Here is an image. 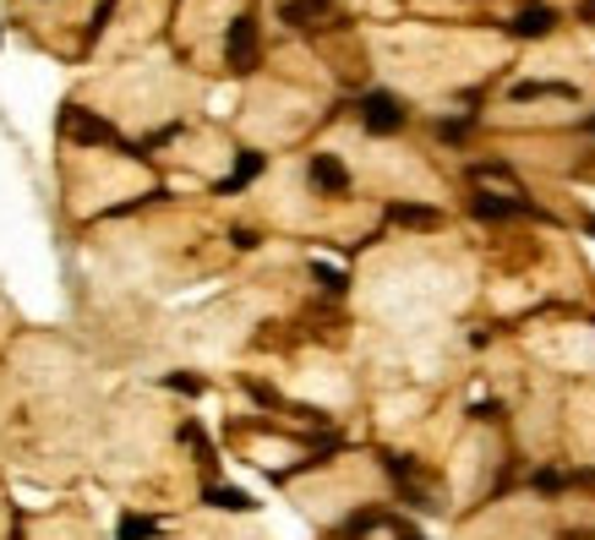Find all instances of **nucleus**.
I'll return each mask as SVG.
<instances>
[{
	"mask_svg": "<svg viewBox=\"0 0 595 540\" xmlns=\"http://www.w3.org/2000/svg\"><path fill=\"white\" fill-rule=\"evenodd\" d=\"M404 121H410V110H404L393 94H366V99H361V126H366L372 137H393Z\"/></svg>",
	"mask_w": 595,
	"mask_h": 540,
	"instance_id": "1",
	"label": "nucleus"
},
{
	"mask_svg": "<svg viewBox=\"0 0 595 540\" xmlns=\"http://www.w3.org/2000/svg\"><path fill=\"white\" fill-rule=\"evenodd\" d=\"M224 50H230V66H235V72H252V66H257V23H252V17L230 23Z\"/></svg>",
	"mask_w": 595,
	"mask_h": 540,
	"instance_id": "2",
	"label": "nucleus"
},
{
	"mask_svg": "<svg viewBox=\"0 0 595 540\" xmlns=\"http://www.w3.org/2000/svg\"><path fill=\"white\" fill-rule=\"evenodd\" d=\"M470 208H475V219H486V224H502V219H524V213H535L530 202H519V197H497V192H481Z\"/></svg>",
	"mask_w": 595,
	"mask_h": 540,
	"instance_id": "3",
	"label": "nucleus"
},
{
	"mask_svg": "<svg viewBox=\"0 0 595 540\" xmlns=\"http://www.w3.org/2000/svg\"><path fill=\"white\" fill-rule=\"evenodd\" d=\"M61 126H66V132H72L77 143H116V132H110V126H105L99 115H88V110H77V105H72L66 115H61Z\"/></svg>",
	"mask_w": 595,
	"mask_h": 540,
	"instance_id": "4",
	"label": "nucleus"
},
{
	"mask_svg": "<svg viewBox=\"0 0 595 540\" xmlns=\"http://www.w3.org/2000/svg\"><path fill=\"white\" fill-rule=\"evenodd\" d=\"M306 175H312V186H317V192H333V197H339V192H350V175H344V164H339L333 154H317Z\"/></svg>",
	"mask_w": 595,
	"mask_h": 540,
	"instance_id": "5",
	"label": "nucleus"
},
{
	"mask_svg": "<svg viewBox=\"0 0 595 540\" xmlns=\"http://www.w3.org/2000/svg\"><path fill=\"white\" fill-rule=\"evenodd\" d=\"M551 28H557V12H551V7H530V12L513 17V34H519V39H546Z\"/></svg>",
	"mask_w": 595,
	"mask_h": 540,
	"instance_id": "6",
	"label": "nucleus"
},
{
	"mask_svg": "<svg viewBox=\"0 0 595 540\" xmlns=\"http://www.w3.org/2000/svg\"><path fill=\"white\" fill-rule=\"evenodd\" d=\"M263 164H268L263 154H241V159H235V170H230V181H219V197H235L241 186H252V181L263 175Z\"/></svg>",
	"mask_w": 595,
	"mask_h": 540,
	"instance_id": "7",
	"label": "nucleus"
},
{
	"mask_svg": "<svg viewBox=\"0 0 595 540\" xmlns=\"http://www.w3.org/2000/svg\"><path fill=\"white\" fill-rule=\"evenodd\" d=\"M388 219H393V224H415V230L442 224V213H437V208H426V202H393V208H388Z\"/></svg>",
	"mask_w": 595,
	"mask_h": 540,
	"instance_id": "8",
	"label": "nucleus"
},
{
	"mask_svg": "<svg viewBox=\"0 0 595 540\" xmlns=\"http://www.w3.org/2000/svg\"><path fill=\"white\" fill-rule=\"evenodd\" d=\"M333 12V0H290V7H284V23L290 28H312L317 17H328Z\"/></svg>",
	"mask_w": 595,
	"mask_h": 540,
	"instance_id": "9",
	"label": "nucleus"
},
{
	"mask_svg": "<svg viewBox=\"0 0 595 540\" xmlns=\"http://www.w3.org/2000/svg\"><path fill=\"white\" fill-rule=\"evenodd\" d=\"M208 502L224 507V513H252V496L241 486H208Z\"/></svg>",
	"mask_w": 595,
	"mask_h": 540,
	"instance_id": "10",
	"label": "nucleus"
},
{
	"mask_svg": "<svg viewBox=\"0 0 595 540\" xmlns=\"http://www.w3.org/2000/svg\"><path fill=\"white\" fill-rule=\"evenodd\" d=\"M513 99H573V88L568 83H519Z\"/></svg>",
	"mask_w": 595,
	"mask_h": 540,
	"instance_id": "11",
	"label": "nucleus"
},
{
	"mask_svg": "<svg viewBox=\"0 0 595 540\" xmlns=\"http://www.w3.org/2000/svg\"><path fill=\"white\" fill-rule=\"evenodd\" d=\"M116 535H121V540H154V535H159V524H154V518H143V513H126Z\"/></svg>",
	"mask_w": 595,
	"mask_h": 540,
	"instance_id": "12",
	"label": "nucleus"
},
{
	"mask_svg": "<svg viewBox=\"0 0 595 540\" xmlns=\"http://www.w3.org/2000/svg\"><path fill=\"white\" fill-rule=\"evenodd\" d=\"M312 279H317L328 295H339V290H344V273H339V268H328V262H312Z\"/></svg>",
	"mask_w": 595,
	"mask_h": 540,
	"instance_id": "13",
	"label": "nucleus"
},
{
	"mask_svg": "<svg viewBox=\"0 0 595 540\" xmlns=\"http://www.w3.org/2000/svg\"><path fill=\"white\" fill-rule=\"evenodd\" d=\"M165 382H170V388H181V393H203V382H197V377H181V371H175V377H165Z\"/></svg>",
	"mask_w": 595,
	"mask_h": 540,
	"instance_id": "14",
	"label": "nucleus"
},
{
	"mask_svg": "<svg viewBox=\"0 0 595 540\" xmlns=\"http://www.w3.org/2000/svg\"><path fill=\"white\" fill-rule=\"evenodd\" d=\"M399 540H426V535H415V529H399Z\"/></svg>",
	"mask_w": 595,
	"mask_h": 540,
	"instance_id": "15",
	"label": "nucleus"
},
{
	"mask_svg": "<svg viewBox=\"0 0 595 540\" xmlns=\"http://www.w3.org/2000/svg\"><path fill=\"white\" fill-rule=\"evenodd\" d=\"M590 132H595V121H590Z\"/></svg>",
	"mask_w": 595,
	"mask_h": 540,
	"instance_id": "16",
	"label": "nucleus"
}]
</instances>
